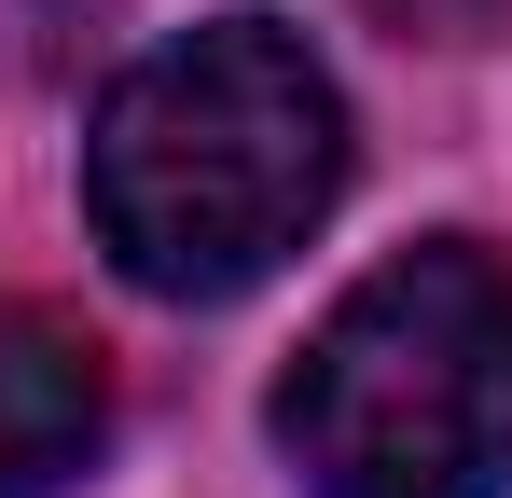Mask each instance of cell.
I'll list each match as a JSON object with an SVG mask.
<instances>
[{
    "mask_svg": "<svg viewBox=\"0 0 512 498\" xmlns=\"http://www.w3.org/2000/svg\"><path fill=\"white\" fill-rule=\"evenodd\" d=\"M305 498H512V263L429 236L374 263L277 374Z\"/></svg>",
    "mask_w": 512,
    "mask_h": 498,
    "instance_id": "2",
    "label": "cell"
},
{
    "mask_svg": "<svg viewBox=\"0 0 512 498\" xmlns=\"http://www.w3.org/2000/svg\"><path fill=\"white\" fill-rule=\"evenodd\" d=\"M333 194H346V97L277 14H208L97 97L84 139L97 249L167 305H222L277 277L333 222Z\"/></svg>",
    "mask_w": 512,
    "mask_h": 498,
    "instance_id": "1",
    "label": "cell"
},
{
    "mask_svg": "<svg viewBox=\"0 0 512 498\" xmlns=\"http://www.w3.org/2000/svg\"><path fill=\"white\" fill-rule=\"evenodd\" d=\"M111 443V360L42 305H0V498H70Z\"/></svg>",
    "mask_w": 512,
    "mask_h": 498,
    "instance_id": "3",
    "label": "cell"
},
{
    "mask_svg": "<svg viewBox=\"0 0 512 498\" xmlns=\"http://www.w3.org/2000/svg\"><path fill=\"white\" fill-rule=\"evenodd\" d=\"M374 28H416V42H485V28H512V0H360Z\"/></svg>",
    "mask_w": 512,
    "mask_h": 498,
    "instance_id": "4",
    "label": "cell"
}]
</instances>
